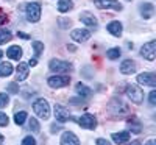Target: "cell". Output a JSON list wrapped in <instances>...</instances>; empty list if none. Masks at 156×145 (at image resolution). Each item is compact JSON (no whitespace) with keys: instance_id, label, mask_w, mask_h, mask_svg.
<instances>
[{"instance_id":"cell-37","label":"cell","mask_w":156,"mask_h":145,"mask_svg":"<svg viewBox=\"0 0 156 145\" xmlns=\"http://www.w3.org/2000/svg\"><path fill=\"white\" fill-rule=\"evenodd\" d=\"M36 64H37V59H36V58H33V59H30V61H28V65H31V67H34Z\"/></svg>"},{"instance_id":"cell-26","label":"cell","mask_w":156,"mask_h":145,"mask_svg":"<svg viewBox=\"0 0 156 145\" xmlns=\"http://www.w3.org/2000/svg\"><path fill=\"white\" fill-rule=\"evenodd\" d=\"M28 123H30V129L33 131V133H39V131H41V125H39V122L36 120L34 117L30 118V122H28Z\"/></svg>"},{"instance_id":"cell-29","label":"cell","mask_w":156,"mask_h":145,"mask_svg":"<svg viewBox=\"0 0 156 145\" xmlns=\"http://www.w3.org/2000/svg\"><path fill=\"white\" fill-rule=\"evenodd\" d=\"M8 103H9L8 94H5V92H0V108H5Z\"/></svg>"},{"instance_id":"cell-3","label":"cell","mask_w":156,"mask_h":145,"mask_svg":"<svg viewBox=\"0 0 156 145\" xmlns=\"http://www.w3.org/2000/svg\"><path fill=\"white\" fill-rule=\"evenodd\" d=\"M126 97L131 100L133 103L139 104L144 101V90L140 89V86H136V84H128L126 86V90H125Z\"/></svg>"},{"instance_id":"cell-31","label":"cell","mask_w":156,"mask_h":145,"mask_svg":"<svg viewBox=\"0 0 156 145\" xmlns=\"http://www.w3.org/2000/svg\"><path fill=\"white\" fill-rule=\"evenodd\" d=\"M8 92L9 94H19V86L16 83H9L8 84Z\"/></svg>"},{"instance_id":"cell-41","label":"cell","mask_w":156,"mask_h":145,"mask_svg":"<svg viewBox=\"0 0 156 145\" xmlns=\"http://www.w3.org/2000/svg\"><path fill=\"white\" fill-rule=\"evenodd\" d=\"M2 56H3V51H2V50H0V58H2Z\"/></svg>"},{"instance_id":"cell-13","label":"cell","mask_w":156,"mask_h":145,"mask_svg":"<svg viewBox=\"0 0 156 145\" xmlns=\"http://www.w3.org/2000/svg\"><path fill=\"white\" fill-rule=\"evenodd\" d=\"M136 70H137V65L133 59H125L120 62V73L131 75V73H136Z\"/></svg>"},{"instance_id":"cell-6","label":"cell","mask_w":156,"mask_h":145,"mask_svg":"<svg viewBox=\"0 0 156 145\" xmlns=\"http://www.w3.org/2000/svg\"><path fill=\"white\" fill-rule=\"evenodd\" d=\"M140 56H144L147 61H154V58H156V41H150V42L142 45Z\"/></svg>"},{"instance_id":"cell-30","label":"cell","mask_w":156,"mask_h":145,"mask_svg":"<svg viewBox=\"0 0 156 145\" xmlns=\"http://www.w3.org/2000/svg\"><path fill=\"white\" fill-rule=\"evenodd\" d=\"M8 122H9L8 115H6L5 112L0 111V126H6V125H8Z\"/></svg>"},{"instance_id":"cell-22","label":"cell","mask_w":156,"mask_h":145,"mask_svg":"<svg viewBox=\"0 0 156 145\" xmlns=\"http://www.w3.org/2000/svg\"><path fill=\"white\" fill-rule=\"evenodd\" d=\"M12 73V65L11 62H0V76H9Z\"/></svg>"},{"instance_id":"cell-33","label":"cell","mask_w":156,"mask_h":145,"mask_svg":"<svg viewBox=\"0 0 156 145\" xmlns=\"http://www.w3.org/2000/svg\"><path fill=\"white\" fill-rule=\"evenodd\" d=\"M58 22H59V27L61 28H69L70 27V20L69 19H62L61 17V19H58Z\"/></svg>"},{"instance_id":"cell-28","label":"cell","mask_w":156,"mask_h":145,"mask_svg":"<svg viewBox=\"0 0 156 145\" xmlns=\"http://www.w3.org/2000/svg\"><path fill=\"white\" fill-rule=\"evenodd\" d=\"M128 125H129V128H131L133 133H139L140 131V125H139V122L136 120V118H131V120L128 122Z\"/></svg>"},{"instance_id":"cell-11","label":"cell","mask_w":156,"mask_h":145,"mask_svg":"<svg viewBox=\"0 0 156 145\" xmlns=\"http://www.w3.org/2000/svg\"><path fill=\"white\" fill-rule=\"evenodd\" d=\"M137 83H139V84H144V86L154 87V86H156V76H154V73H151V72H144V73L137 75Z\"/></svg>"},{"instance_id":"cell-5","label":"cell","mask_w":156,"mask_h":145,"mask_svg":"<svg viewBox=\"0 0 156 145\" xmlns=\"http://www.w3.org/2000/svg\"><path fill=\"white\" fill-rule=\"evenodd\" d=\"M48 86L50 87H53V89H58V87H64V86H67L70 83V76L69 75H53V76H50L48 80H47Z\"/></svg>"},{"instance_id":"cell-9","label":"cell","mask_w":156,"mask_h":145,"mask_svg":"<svg viewBox=\"0 0 156 145\" xmlns=\"http://www.w3.org/2000/svg\"><path fill=\"white\" fill-rule=\"evenodd\" d=\"M70 37L73 39L75 42H86L87 39L90 37V31L86 28H75L70 33Z\"/></svg>"},{"instance_id":"cell-14","label":"cell","mask_w":156,"mask_h":145,"mask_svg":"<svg viewBox=\"0 0 156 145\" xmlns=\"http://www.w3.org/2000/svg\"><path fill=\"white\" fill-rule=\"evenodd\" d=\"M55 118L58 122H61V123H64V122H67L69 118H70V115H69V111L62 106V104H55Z\"/></svg>"},{"instance_id":"cell-21","label":"cell","mask_w":156,"mask_h":145,"mask_svg":"<svg viewBox=\"0 0 156 145\" xmlns=\"http://www.w3.org/2000/svg\"><path fill=\"white\" fill-rule=\"evenodd\" d=\"M73 8V2L72 0H59L58 2V11L59 12H67Z\"/></svg>"},{"instance_id":"cell-24","label":"cell","mask_w":156,"mask_h":145,"mask_svg":"<svg viewBox=\"0 0 156 145\" xmlns=\"http://www.w3.org/2000/svg\"><path fill=\"white\" fill-rule=\"evenodd\" d=\"M27 118H28V114L25 112V111H19V112L14 114V122H16V125H19V126L23 125Z\"/></svg>"},{"instance_id":"cell-42","label":"cell","mask_w":156,"mask_h":145,"mask_svg":"<svg viewBox=\"0 0 156 145\" xmlns=\"http://www.w3.org/2000/svg\"><path fill=\"white\" fill-rule=\"evenodd\" d=\"M126 2H131V0H126Z\"/></svg>"},{"instance_id":"cell-1","label":"cell","mask_w":156,"mask_h":145,"mask_svg":"<svg viewBox=\"0 0 156 145\" xmlns=\"http://www.w3.org/2000/svg\"><path fill=\"white\" fill-rule=\"evenodd\" d=\"M33 111H34V114H36L39 118L47 120V118L50 117V104H48V101L44 100V98H37V100L33 103Z\"/></svg>"},{"instance_id":"cell-18","label":"cell","mask_w":156,"mask_h":145,"mask_svg":"<svg viewBox=\"0 0 156 145\" xmlns=\"http://www.w3.org/2000/svg\"><path fill=\"white\" fill-rule=\"evenodd\" d=\"M6 56L9 59H14V61H19L22 58V48L19 45H11L8 50H6Z\"/></svg>"},{"instance_id":"cell-17","label":"cell","mask_w":156,"mask_h":145,"mask_svg":"<svg viewBox=\"0 0 156 145\" xmlns=\"http://www.w3.org/2000/svg\"><path fill=\"white\" fill-rule=\"evenodd\" d=\"M106 28H108V31H109L112 36H120L122 31H123L122 22H119V20H112V22H109Z\"/></svg>"},{"instance_id":"cell-25","label":"cell","mask_w":156,"mask_h":145,"mask_svg":"<svg viewBox=\"0 0 156 145\" xmlns=\"http://www.w3.org/2000/svg\"><path fill=\"white\" fill-rule=\"evenodd\" d=\"M11 37H12V34H11L9 30L0 28V45H2V44H6L8 41H11Z\"/></svg>"},{"instance_id":"cell-7","label":"cell","mask_w":156,"mask_h":145,"mask_svg":"<svg viewBox=\"0 0 156 145\" xmlns=\"http://www.w3.org/2000/svg\"><path fill=\"white\" fill-rule=\"evenodd\" d=\"M76 122L81 128H86V129H95L97 128V118L92 114H83L81 117L76 118Z\"/></svg>"},{"instance_id":"cell-19","label":"cell","mask_w":156,"mask_h":145,"mask_svg":"<svg viewBox=\"0 0 156 145\" xmlns=\"http://www.w3.org/2000/svg\"><path fill=\"white\" fill-rule=\"evenodd\" d=\"M75 90H76V94L80 95L81 98L90 97V94H92V90H90V87H87L84 83H76V86H75Z\"/></svg>"},{"instance_id":"cell-20","label":"cell","mask_w":156,"mask_h":145,"mask_svg":"<svg viewBox=\"0 0 156 145\" xmlns=\"http://www.w3.org/2000/svg\"><path fill=\"white\" fill-rule=\"evenodd\" d=\"M112 140H114L115 143H119V145L126 143V142L129 140V131H120V133H114V134H112Z\"/></svg>"},{"instance_id":"cell-8","label":"cell","mask_w":156,"mask_h":145,"mask_svg":"<svg viewBox=\"0 0 156 145\" xmlns=\"http://www.w3.org/2000/svg\"><path fill=\"white\" fill-rule=\"evenodd\" d=\"M94 3L98 9H108V8H112L115 11H122L123 6L122 3L115 2V0H94Z\"/></svg>"},{"instance_id":"cell-36","label":"cell","mask_w":156,"mask_h":145,"mask_svg":"<svg viewBox=\"0 0 156 145\" xmlns=\"http://www.w3.org/2000/svg\"><path fill=\"white\" fill-rule=\"evenodd\" d=\"M17 36H19V37H22V39H28V37H30V34L22 33V31H19V33H17Z\"/></svg>"},{"instance_id":"cell-10","label":"cell","mask_w":156,"mask_h":145,"mask_svg":"<svg viewBox=\"0 0 156 145\" xmlns=\"http://www.w3.org/2000/svg\"><path fill=\"white\" fill-rule=\"evenodd\" d=\"M80 20L83 22V23H86L89 28H97L98 27V20H97V17L92 14V12H89V11H83L81 14H80Z\"/></svg>"},{"instance_id":"cell-15","label":"cell","mask_w":156,"mask_h":145,"mask_svg":"<svg viewBox=\"0 0 156 145\" xmlns=\"http://www.w3.org/2000/svg\"><path fill=\"white\" fill-rule=\"evenodd\" d=\"M139 11H140V16L144 19H151L154 16V6H153V3H148V2L140 3Z\"/></svg>"},{"instance_id":"cell-35","label":"cell","mask_w":156,"mask_h":145,"mask_svg":"<svg viewBox=\"0 0 156 145\" xmlns=\"http://www.w3.org/2000/svg\"><path fill=\"white\" fill-rule=\"evenodd\" d=\"M95 143H97V145H111V142H109V140H106V139H103V137L97 139V140H95Z\"/></svg>"},{"instance_id":"cell-23","label":"cell","mask_w":156,"mask_h":145,"mask_svg":"<svg viewBox=\"0 0 156 145\" xmlns=\"http://www.w3.org/2000/svg\"><path fill=\"white\" fill-rule=\"evenodd\" d=\"M120 55H122V51H120V48H119V47H112V48H109V50L106 51V56H108L111 61L119 59V58H120Z\"/></svg>"},{"instance_id":"cell-2","label":"cell","mask_w":156,"mask_h":145,"mask_svg":"<svg viewBox=\"0 0 156 145\" xmlns=\"http://www.w3.org/2000/svg\"><path fill=\"white\" fill-rule=\"evenodd\" d=\"M25 16H27V20L31 23H36L41 19V5L36 2H30L25 6Z\"/></svg>"},{"instance_id":"cell-27","label":"cell","mask_w":156,"mask_h":145,"mask_svg":"<svg viewBox=\"0 0 156 145\" xmlns=\"http://www.w3.org/2000/svg\"><path fill=\"white\" fill-rule=\"evenodd\" d=\"M33 50H34V55L39 56V55L44 51V44L39 42V41H34V42H33Z\"/></svg>"},{"instance_id":"cell-4","label":"cell","mask_w":156,"mask_h":145,"mask_svg":"<svg viewBox=\"0 0 156 145\" xmlns=\"http://www.w3.org/2000/svg\"><path fill=\"white\" fill-rule=\"evenodd\" d=\"M48 69L55 73H66L72 70V64L69 61H62V59H51L48 62Z\"/></svg>"},{"instance_id":"cell-40","label":"cell","mask_w":156,"mask_h":145,"mask_svg":"<svg viewBox=\"0 0 156 145\" xmlns=\"http://www.w3.org/2000/svg\"><path fill=\"white\" fill-rule=\"evenodd\" d=\"M3 139H5V137H3L2 134H0V145H2V143H3Z\"/></svg>"},{"instance_id":"cell-32","label":"cell","mask_w":156,"mask_h":145,"mask_svg":"<svg viewBox=\"0 0 156 145\" xmlns=\"http://www.w3.org/2000/svg\"><path fill=\"white\" fill-rule=\"evenodd\" d=\"M22 145H36V140H34L33 136H27L22 140Z\"/></svg>"},{"instance_id":"cell-16","label":"cell","mask_w":156,"mask_h":145,"mask_svg":"<svg viewBox=\"0 0 156 145\" xmlns=\"http://www.w3.org/2000/svg\"><path fill=\"white\" fill-rule=\"evenodd\" d=\"M28 73H30V65L25 64V62H19V65H17V73H16L17 81L27 80V78H28Z\"/></svg>"},{"instance_id":"cell-39","label":"cell","mask_w":156,"mask_h":145,"mask_svg":"<svg viewBox=\"0 0 156 145\" xmlns=\"http://www.w3.org/2000/svg\"><path fill=\"white\" fill-rule=\"evenodd\" d=\"M128 145H140V142L139 140H133L131 143H128Z\"/></svg>"},{"instance_id":"cell-12","label":"cell","mask_w":156,"mask_h":145,"mask_svg":"<svg viewBox=\"0 0 156 145\" xmlns=\"http://www.w3.org/2000/svg\"><path fill=\"white\" fill-rule=\"evenodd\" d=\"M59 145H80V139L72 131H64L59 140Z\"/></svg>"},{"instance_id":"cell-38","label":"cell","mask_w":156,"mask_h":145,"mask_svg":"<svg viewBox=\"0 0 156 145\" xmlns=\"http://www.w3.org/2000/svg\"><path fill=\"white\" fill-rule=\"evenodd\" d=\"M145 145H156V142H154L153 139H150V140H148V142H147Z\"/></svg>"},{"instance_id":"cell-34","label":"cell","mask_w":156,"mask_h":145,"mask_svg":"<svg viewBox=\"0 0 156 145\" xmlns=\"http://www.w3.org/2000/svg\"><path fill=\"white\" fill-rule=\"evenodd\" d=\"M148 101H150V104H156V90H154V89L150 92V95H148Z\"/></svg>"}]
</instances>
